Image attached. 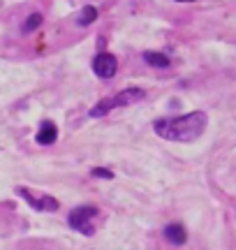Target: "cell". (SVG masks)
I'll list each match as a JSON object with an SVG mask.
<instances>
[{
	"label": "cell",
	"mask_w": 236,
	"mask_h": 250,
	"mask_svg": "<svg viewBox=\"0 0 236 250\" xmlns=\"http://www.w3.org/2000/svg\"><path fill=\"white\" fill-rule=\"evenodd\" d=\"M39 26H42V14H39V12H33V14L28 17V21L23 23V33H33V30Z\"/></svg>",
	"instance_id": "30bf717a"
},
{
	"label": "cell",
	"mask_w": 236,
	"mask_h": 250,
	"mask_svg": "<svg viewBox=\"0 0 236 250\" xmlns=\"http://www.w3.org/2000/svg\"><path fill=\"white\" fill-rule=\"evenodd\" d=\"M56 137H58V130H56V125L51 121H44L42 127H39V132H37V144H42V146H49V144L56 142Z\"/></svg>",
	"instance_id": "52a82bcc"
},
{
	"label": "cell",
	"mask_w": 236,
	"mask_h": 250,
	"mask_svg": "<svg viewBox=\"0 0 236 250\" xmlns=\"http://www.w3.org/2000/svg\"><path fill=\"white\" fill-rule=\"evenodd\" d=\"M164 236H167V241L174 243V246H183V243H185V239H188L185 227H183V225H178V223L167 225V227H164Z\"/></svg>",
	"instance_id": "8992f818"
},
{
	"label": "cell",
	"mask_w": 236,
	"mask_h": 250,
	"mask_svg": "<svg viewBox=\"0 0 236 250\" xmlns=\"http://www.w3.org/2000/svg\"><path fill=\"white\" fill-rule=\"evenodd\" d=\"M176 2H195V0H176Z\"/></svg>",
	"instance_id": "7c38bea8"
},
{
	"label": "cell",
	"mask_w": 236,
	"mask_h": 250,
	"mask_svg": "<svg viewBox=\"0 0 236 250\" xmlns=\"http://www.w3.org/2000/svg\"><path fill=\"white\" fill-rule=\"evenodd\" d=\"M100 215L98 206H79L67 215V225L74 232L83 234V236H93L95 234V218Z\"/></svg>",
	"instance_id": "3957f363"
},
{
	"label": "cell",
	"mask_w": 236,
	"mask_h": 250,
	"mask_svg": "<svg viewBox=\"0 0 236 250\" xmlns=\"http://www.w3.org/2000/svg\"><path fill=\"white\" fill-rule=\"evenodd\" d=\"M93 176H100V179H114V171L98 167V169H93Z\"/></svg>",
	"instance_id": "8fae6325"
},
{
	"label": "cell",
	"mask_w": 236,
	"mask_h": 250,
	"mask_svg": "<svg viewBox=\"0 0 236 250\" xmlns=\"http://www.w3.org/2000/svg\"><path fill=\"white\" fill-rule=\"evenodd\" d=\"M19 197H23L28 204L37 208V211H58V199L51 195H42V192H33V190H28V188H17Z\"/></svg>",
	"instance_id": "277c9868"
},
{
	"label": "cell",
	"mask_w": 236,
	"mask_h": 250,
	"mask_svg": "<svg viewBox=\"0 0 236 250\" xmlns=\"http://www.w3.org/2000/svg\"><path fill=\"white\" fill-rule=\"evenodd\" d=\"M95 19H98V9L93 7V5H86V7L79 12V17H77V23H79V26H91Z\"/></svg>",
	"instance_id": "9c48e42d"
},
{
	"label": "cell",
	"mask_w": 236,
	"mask_h": 250,
	"mask_svg": "<svg viewBox=\"0 0 236 250\" xmlns=\"http://www.w3.org/2000/svg\"><path fill=\"white\" fill-rule=\"evenodd\" d=\"M144 98H146L144 88H125V90H120V93H116L114 98L100 100V102L91 109V118H102V116H107L111 109L130 107V104H135V102H139V100H144Z\"/></svg>",
	"instance_id": "7a4b0ae2"
},
{
	"label": "cell",
	"mask_w": 236,
	"mask_h": 250,
	"mask_svg": "<svg viewBox=\"0 0 236 250\" xmlns=\"http://www.w3.org/2000/svg\"><path fill=\"white\" fill-rule=\"evenodd\" d=\"M93 70H95V74L100 77V79H111L114 74H116L118 70V61H116V56H111V54H98L95 56V61H93Z\"/></svg>",
	"instance_id": "5b68a950"
},
{
	"label": "cell",
	"mask_w": 236,
	"mask_h": 250,
	"mask_svg": "<svg viewBox=\"0 0 236 250\" xmlns=\"http://www.w3.org/2000/svg\"><path fill=\"white\" fill-rule=\"evenodd\" d=\"M144 61L148 65H153V67H169L172 61H169V56L160 54V51H146L144 54Z\"/></svg>",
	"instance_id": "ba28073f"
},
{
	"label": "cell",
	"mask_w": 236,
	"mask_h": 250,
	"mask_svg": "<svg viewBox=\"0 0 236 250\" xmlns=\"http://www.w3.org/2000/svg\"><path fill=\"white\" fill-rule=\"evenodd\" d=\"M209 118L204 111H192L185 116H174V118H162V121H155V134L162 137L167 142H195L199 139L204 130H206Z\"/></svg>",
	"instance_id": "6da1fadb"
}]
</instances>
